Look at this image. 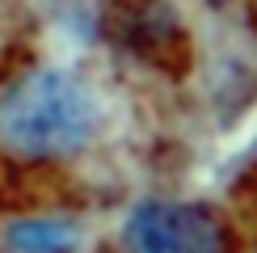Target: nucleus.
Masks as SVG:
<instances>
[{"instance_id": "3", "label": "nucleus", "mask_w": 257, "mask_h": 253, "mask_svg": "<svg viewBox=\"0 0 257 253\" xmlns=\"http://www.w3.org/2000/svg\"><path fill=\"white\" fill-rule=\"evenodd\" d=\"M101 34L114 51L156 72L177 68L190 55V30L173 0H110L101 9Z\"/></svg>"}, {"instance_id": "5", "label": "nucleus", "mask_w": 257, "mask_h": 253, "mask_svg": "<svg viewBox=\"0 0 257 253\" xmlns=\"http://www.w3.org/2000/svg\"><path fill=\"white\" fill-rule=\"evenodd\" d=\"M202 5H211V9H228V5H240V0H202Z\"/></svg>"}, {"instance_id": "4", "label": "nucleus", "mask_w": 257, "mask_h": 253, "mask_svg": "<svg viewBox=\"0 0 257 253\" xmlns=\"http://www.w3.org/2000/svg\"><path fill=\"white\" fill-rule=\"evenodd\" d=\"M5 253H84L89 219L72 207H21L0 228Z\"/></svg>"}, {"instance_id": "1", "label": "nucleus", "mask_w": 257, "mask_h": 253, "mask_svg": "<svg viewBox=\"0 0 257 253\" xmlns=\"http://www.w3.org/2000/svg\"><path fill=\"white\" fill-rule=\"evenodd\" d=\"M114 101L101 76L68 59L0 68V169L51 177L89 165L110 144Z\"/></svg>"}, {"instance_id": "6", "label": "nucleus", "mask_w": 257, "mask_h": 253, "mask_svg": "<svg viewBox=\"0 0 257 253\" xmlns=\"http://www.w3.org/2000/svg\"><path fill=\"white\" fill-rule=\"evenodd\" d=\"M253 224H257V194H253ZM253 232H257V228H253Z\"/></svg>"}, {"instance_id": "2", "label": "nucleus", "mask_w": 257, "mask_h": 253, "mask_svg": "<svg viewBox=\"0 0 257 253\" xmlns=\"http://www.w3.org/2000/svg\"><path fill=\"white\" fill-rule=\"evenodd\" d=\"M249 236L228 207L198 194H139L110 224L101 253H244Z\"/></svg>"}]
</instances>
